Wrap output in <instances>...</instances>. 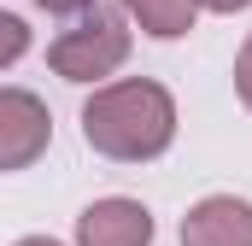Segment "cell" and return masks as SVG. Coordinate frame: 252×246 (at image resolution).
<instances>
[{"mask_svg":"<svg viewBox=\"0 0 252 246\" xmlns=\"http://www.w3.org/2000/svg\"><path fill=\"white\" fill-rule=\"evenodd\" d=\"M82 141L100 158H118V164L158 158L176 141V100H170V88L147 82V76L94 88V100L82 106Z\"/></svg>","mask_w":252,"mask_h":246,"instance_id":"obj_1","label":"cell"},{"mask_svg":"<svg viewBox=\"0 0 252 246\" xmlns=\"http://www.w3.org/2000/svg\"><path fill=\"white\" fill-rule=\"evenodd\" d=\"M124 59H129V24H124V12H112V6H88V18L70 24L59 41L47 47V64L59 70L64 82H100Z\"/></svg>","mask_w":252,"mask_h":246,"instance_id":"obj_2","label":"cell"},{"mask_svg":"<svg viewBox=\"0 0 252 246\" xmlns=\"http://www.w3.org/2000/svg\"><path fill=\"white\" fill-rule=\"evenodd\" d=\"M53 147V112L30 88H0V170H30Z\"/></svg>","mask_w":252,"mask_h":246,"instance_id":"obj_3","label":"cell"},{"mask_svg":"<svg viewBox=\"0 0 252 246\" xmlns=\"http://www.w3.org/2000/svg\"><path fill=\"white\" fill-rule=\"evenodd\" d=\"M76 246H153V211L141 199H94L76 217Z\"/></svg>","mask_w":252,"mask_h":246,"instance_id":"obj_4","label":"cell"},{"mask_svg":"<svg viewBox=\"0 0 252 246\" xmlns=\"http://www.w3.org/2000/svg\"><path fill=\"white\" fill-rule=\"evenodd\" d=\"M182 246H252V205L235 193H211L182 217Z\"/></svg>","mask_w":252,"mask_h":246,"instance_id":"obj_5","label":"cell"},{"mask_svg":"<svg viewBox=\"0 0 252 246\" xmlns=\"http://www.w3.org/2000/svg\"><path fill=\"white\" fill-rule=\"evenodd\" d=\"M124 12L153 35V41H176V35H188L193 30V0H124Z\"/></svg>","mask_w":252,"mask_h":246,"instance_id":"obj_6","label":"cell"},{"mask_svg":"<svg viewBox=\"0 0 252 246\" xmlns=\"http://www.w3.org/2000/svg\"><path fill=\"white\" fill-rule=\"evenodd\" d=\"M24 53H30V24H24L18 12H0V70L18 64Z\"/></svg>","mask_w":252,"mask_h":246,"instance_id":"obj_7","label":"cell"},{"mask_svg":"<svg viewBox=\"0 0 252 246\" xmlns=\"http://www.w3.org/2000/svg\"><path fill=\"white\" fill-rule=\"evenodd\" d=\"M235 94H241V106L252 112V35L241 41V53H235Z\"/></svg>","mask_w":252,"mask_h":246,"instance_id":"obj_8","label":"cell"},{"mask_svg":"<svg viewBox=\"0 0 252 246\" xmlns=\"http://www.w3.org/2000/svg\"><path fill=\"white\" fill-rule=\"evenodd\" d=\"M41 12H53V18H70V12H88L94 0H35Z\"/></svg>","mask_w":252,"mask_h":246,"instance_id":"obj_9","label":"cell"},{"mask_svg":"<svg viewBox=\"0 0 252 246\" xmlns=\"http://www.w3.org/2000/svg\"><path fill=\"white\" fill-rule=\"evenodd\" d=\"M193 6H205V12H247L252 0H193Z\"/></svg>","mask_w":252,"mask_h":246,"instance_id":"obj_10","label":"cell"},{"mask_svg":"<svg viewBox=\"0 0 252 246\" xmlns=\"http://www.w3.org/2000/svg\"><path fill=\"white\" fill-rule=\"evenodd\" d=\"M18 246H59V241H53V235H24Z\"/></svg>","mask_w":252,"mask_h":246,"instance_id":"obj_11","label":"cell"}]
</instances>
